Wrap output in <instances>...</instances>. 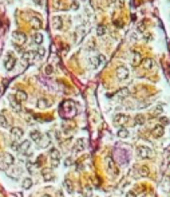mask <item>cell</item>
Segmentation results:
<instances>
[{
  "label": "cell",
  "mask_w": 170,
  "mask_h": 197,
  "mask_svg": "<svg viewBox=\"0 0 170 197\" xmlns=\"http://www.w3.org/2000/svg\"><path fill=\"white\" fill-rule=\"evenodd\" d=\"M42 176H43V180L44 181H51L54 178V174H52V169L50 168H44L42 170Z\"/></svg>",
  "instance_id": "obj_13"
},
{
  "label": "cell",
  "mask_w": 170,
  "mask_h": 197,
  "mask_svg": "<svg viewBox=\"0 0 170 197\" xmlns=\"http://www.w3.org/2000/svg\"><path fill=\"white\" fill-rule=\"evenodd\" d=\"M64 188H66V190L70 194L74 193V184H72V181H71L70 178H67L66 181H64Z\"/></svg>",
  "instance_id": "obj_23"
},
{
  "label": "cell",
  "mask_w": 170,
  "mask_h": 197,
  "mask_svg": "<svg viewBox=\"0 0 170 197\" xmlns=\"http://www.w3.org/2000/svg\"><path fill=\"white\" fill-rule=\"evenodd\" d=\"M50 157H51V161H52V166H56L59 165V161H60V157H62V154H60V151L56 149V147H52L50 150Z\"/></svg>",
  "instance_id": "obj_4"
},
{
  "label": "cell",
  "mask_w": 170,
  "mask_h": 197,
  "mask_svg": "<svg viewBox=\"0 0 170 197\" xmlns=\"http://www.w3.org/2000/svg\"><path fill=\"white\" fill-rule=\"evenodd\" d=\"M107 169H108V172H111V173H116L115 164H114V161H112L111 158L107 160Z\"/></svg>",
  "instance_id": "obj_27"
},
{
  "label": "cell",
  "mask_w": 170,
  "mask_h": 197,
  "mask_svg": "<svg viewBox=\"0 0 170 197\" xmlns=\"http://www.w3.org/2000/svg\"><path fill=\"white\" fill-rule=\"evenodd\" d=\"M30 149H31V141H28V139H26V141H23V142L20 143L19 146V150L20 153H23V154H28V151H30Z\"/></svg>",
  "instance_id": "obj_11"
},
{
  "label": "cell",
  "mask_w": 170,
  "mask_h": 197,
  "mask_svg": "<svg viewBox=\"0 0 170 197\" xmlns=\"http://www.w3.org/2000/svg\"><path fill=\"white\" fill-rule=\"evenodd\" d=\"M116 134H118V137H119V138H127V137H129V130L126 128H119Z\"/></svg>",
  "instance_id": "obj_25"
},
{
  "label": "cell",
  "mask_w": 170,
  "mask_h": 197,
  "mask_svg": "<svg viewBox=\"0 0 170 197\" xmlns=\"http://www.w3.org/2000/svg\"><path fill=\"white\" fill-rule=\"evenodd\" d=\"M44 54H46V50H44V48H39V50L36 51V55H38V56H44Z\"/></svg>",
  "instance_id": "obj_34"
},
{
  "label": "cell",
  "mask_w": 170,
  "mask_h": 197,
  "mask_svg": "<svg viewBox=\"0 0 170 197\" xmlns=\"http://www.w3.org/2000/svg\"><path fill=\"white\" fill-rule=\"evenodd\" d=\"M38 55H36V51H26L23 54V59L24 60H27L28 63H31L34 62V59L36 58Z\"/></svg>",
  "instance_id": "obj_15"
},
{
  "label": "cell",
  "mask_w": 170,
  "mask_h": 197,
  "mask_svg": "<svg viewBox=\"0 0 170 197\" xmlns=\"http://www.w3.org/2000/svg\"><path fill=\"white\" fill-rule=\"evenodd\" d=\"M11 134L15 139H20L22 137H23V130H22L20 128H18V126H15V128L11 129Z\"/></svg>",
  "instance_id": "obj_18"
},
{
  "label": "cell",
  "mask_w": 170,
  "mask_h": 197,
  "mask_svg": "<svg viewBox=\"0 0 170 197\" xmlns=\"http://www.w3.org/2000/svg\"><path fill=\"white\" fill-rule=\"evenodd\" d=\"M0 126L1 128H8L9 126V124H8V120H7V117H5V111H3L1 114H0Z\"/></svg>",
  "instance_id": "obj_22"
},
{
  "label": "cell",
  "mask_w": 170,
  "mask_h": 197,
  "mask_svg": "<svg viewBox=\"0 0 170 197\" xmlns=\"http://www.w3.org/2000/svg\"><path fill=\"white\" fill-rule=\"evenodd\" d=\"M32 38H34V43H35V44H38V46H40V44H42L43 39H44V38H43V35L40 34V32H35Z\"/></svg>",
  "instance_id": "obj_24"
},
{
  "label": "cell",
  "mask_w": 170,
  "mask_h": 197,
  "mask_svg": "<svg viewBox=\"0 0 170 197\" xmlns=\"http://www.w3.org/2000/svg\"><path fill=\"white\" fill-rule=\"evenodd\" d=\"M27 98H28V95H27V93H26L24 90H18V91H16L15 99L18 101L19 103H23V102H26V101H27Z\"/></svg>",
  "instance_id": "obj_12"
},
{
  "label": "cell",
  "mask_w": 170,
  "mask_h": 197,
  "mask_svg": "<svg viewBox=\"0 0 170 197\" xmlns=\"http://www.w3.org/2000/svg\"><path fill=\"white\" fill-rule=\"evenodd\" d=\"M116 78L119 79V81H126L129 78V70L125 67V66H121L116 69Z\"/></svg>",
  "instance_id": "obj_7"
},
{
  "label": "cell",
  "mask_w": 170,
  "mask_h": 197,
  "mask_svg": "<svg viewBox=\"0 0 170 197\" xmlns=\"http://www.w3.org/2000/svg\"><path fill=\"white\" fill-rule=\"evenodd\" d=\"M34 3L38 4V5H42V4H43V0H34Z\"/></svg>",
  "instance_id": "obj_43"
},
{
  "label": "cell",
  "mask_w": 170,
  "mask_h": 197,
  "mask_svg": "<svg viewBox=\"0 0 170 197\" xmlns=\"http://www.w3.org/2000/svg\"><path fill=\"white\" fill-rule=\"evenodd\" d=\"M106 34V27L104 26H98L97 28V35L98 36H102V35Z\"/></svg>",
  "instance_id": "obj_33"
},
{
  "label": "cell",
  "mask_w": 170,
  "mask_h": 197,
  "mask_svg": "<svg viewBox=\"0 0 170 197\" xmlns=\"http://www.w3.org/2000/svg\"><path fill=\"white\" fill-rule=\"evenodd\" d=\"M126 197H137V196H135V193H134L133 190H130V192H127V193H126Z\"/></svg>",
  "instance_id": "obj_40"
},
{
  "label": "cell",
  "mask_w": 170,
  "mask_h": 197,
  "mask_svg": "<svg viewBox=\"0 0 170 197\" xmlns=\"http://www.w3.org/2000/svg\"><path fill=\"white\" fill-rule=\"evenodd\" d=\"M159 121H161V125H162V126H163V125H167V124H169V120H167L166 117H163V118H161Z\"/></svg>",
  "instance_id": "obj_38"
},
{
  "label": "cell",
  "mask_w": 170,
  "mask_h": 197,
  "mask_svg": "<svg viewBox=\"0 0 170 197\" xmlns=\"http://www.w3.org/2000/svg\"><path fill=\"white\" fill-rule=\"evenodd\" d=\"M104 60H106V58H104V55L99 54V55L97 56V58L94 59V66H95V67H98V66H101L102 63L104 62Z\"/></svg>",
  "instance_id": "obj_26"
},
{
  "label": "cell",
  "mask_w": 170,
  "mask_h": 197,
  "mask_svg": "<svg viewBox=\"0 0 170 197\" xmlns=\"http://www.w3.org/2000/svg\"><path fill=\"white\" fill-rule=\"evenodd\" d=\"M12 40L16 46H23L27 42V35L22 31H15L12 32Z\"/></svg>",
  "instance_id": "obj_1"
},
{
  "label": "cell",
  "mask_w": 170,
  "mask_h": 197,
  "mask_svg": "<svg viewBox=\"0 0 170 197\" xmlns=\"http://www.w3.org/2000/svg\"><path fill=\"white\" fill-rule=\"evenodd\" d=\"M36 105H38L39 109H47V107H50L51 106V102L47 99V98H39Z\"/></svg>",
  "instance_id": "obj_17"
},
{
  "label": "cell",
  "mask_w": 170,
  "mask_h": 197,
  "mask_svg": "<svg viewBox=\"0 0 170 197\" xmlns=\"http://www.w3.org/2000/svg\"><path fill=\"white\" fill-rule=\"evenodd\" d=\"M43 197H51V196H50V194H44V196H43Z\"/></svg>",
  "instance_id": "obj_45"
},
{
  "label": "cell",
  "mask_w": 170,
  "mask_h": 197,
  "mask_svg": "<svg viewBox=\"0 0 170 197\" xmlns=\"http://www.w3.org/2000/svg\"><path fill=\"white\" fill-rule=\"evenodd\" d=\"M116 95L121 98V99H123V98H126L129 95V89H126V87H123V89H121L118 93H116Z\"/></svg>",
  "instance_id": "obj_29"
},
{
  "label": "cell",
  "mask_w": 170,
  "mask_h": 197,
  "mask_svg": "<svg viewBox=\"0 0 170 197\" xmlns=\"http://www.w3.org/2000/svg\"><path fill=\"white\" fill-rule=\"evenodd\" d=\"M30 137H31V139H34V142H38L39 139H40V137H42V134H40L39 130H34V131H31Z\"/></svg>",
  "instance_id": "obj_28"
},
{
  "label": "cell",
  "mask_w": 170,
  "mask_h": 197,
  "mask_svg": "<svg viewBox=\"0 0 170 197\" xmlns=\"http://www.w3.org/2000/svg\"><path fill=\"white\" fill-rule=\"evenodd\" d=\"M31 26L34 30H39V28L42 27V20H40V18H38V16H32L31 18Z\"/></svg>",
  "instance_id": "obj_19"
},
{
  "label": "cell",
  "mask_w": 170,
  "mask_h": 197,
  "mask_svg": "<svg viewBox=\"0 0 170 197\" xmlns=\"http://www.w3.org/2000/svg\"><path fill=\"white\" fill-rule=\"evenodd\" d=\"M85 147H86L85 139H83V138H79L77 142H75V145H74L72 151H74V153H82V151L85 150Z\"/></svg>",
  "instance_id": "obj_9"
},
{
  "label": "cell",
  "mask_w": 170,
  "mask_h": 197,
  "mask_svg": "<svg viewBox=\"0 0 170 197\" xmlns=\"http://www.w3.org/2000/svg\"><path fill=\"white\" fill-rule=\"evenodd\" d=\"M62 18H59V16H55V18H52V27L55 28V30H60L62 28Z\"/></svg>",
  "instance_id": "obj_20"
},
{
  "label": "cell",
  "mask_w": 170,
  "mask_h": 197,
  "mask_svg": "<svg viewBox=\"0 0 170 197\" xmlns=\"http://www.w3.org/2000/svg\"><path fill=\"white\" fill-rule=\"evenodd\" d=\"M71 164H72V158H71V157H67V158L64 160V165H66V166H70Z\"/></svg>",
  "instance_id": "obj_36"
},
{
  "label": "cell",
  "mask_w": 170,
  "mask_h": 197,
  "mask_svg": "<svg viewBox=\"0 0 170 197\" xmlns=\"http://www.w3.org/2000/svg\"><path fill=\"white\" fill-rule=\"evenodd\" d=\"M3 158H4V161H3V162H0V169L7 170V168H8V166H11L12 164H14V161H15V158H14V156H12V154H9V153H4Z\"/></svg>",
  "instance_id": "obj_3"
},
{
  "label": "cell",
  "mask_w": 170,
  "mask_h": 197,
  "mask_svg": "<svg viewBox=\"0 0 170 197\" xmlns=\"http://www.w3.org/2000/svg\"><path fill=\"white\" fill-rule=\"evenodd\" d=\"M139 174H141V176H143V177H147V176H149V174H150V170H149V168H147V166H141V168H139Z\"/></svg>",
  "instance_id": "obj_30"
},
{
  "label": "cell",
  "mask_w": 170,
  "mask_h": 197,
  "mask_svg": "<svg viewBox=\"0 0 170 197\" xmlns=\"http://www.w3.org/2000/svg\"><path fill=\"white\" fill-rule=\"evenodd\" d=\"M51 134L50 133H46L44 135H42L40 137V139L38 141V146L39 147H42V149H46V147H48L51 145Z\"/></svg>",
  "instance_id": "obj_5"
},
{
  "label": "cell",
  "mask_w": 170,
  "mask_h": 197,
  "mask_svg": "<svg viewBox=\"0 0 170 197\" xmlns=\"http://www.w3.org/2000/svg\"><path fill=\"white\" fill-rule=\"evenodd\" d=\"M15 63H16V58L12 54H8L7 59H5V62H4V67H5V70L11 71V70L15 67Z\"/></svg>",
  "instance_id": "obj_8"
},
{
  "label": "cell",
  "mask_w": 170,
  "mask_h": 197,
  "mask_svg": "<svg viewBox=\"0 0 170 197\" xmlns=\"http://www.w3.org/2000/svg\"><path fill=\"white\" fill-rule=\"evenodd\" d=\"M27 168H28V170H30V172H32V162H30V161H28V162H27Z\"/></svg>",
  "instance_id": "obj_42"
},
{
  "label": "cell",
  "mask_w": 170,
  "mask_h": 197,
  "mask_svg": "<svg viewBox=\"0 0 170 197\" xmlns=\"http://www.w3.org/2000/svg\"><path fill=\"white\" fill-rule=\"evenodd\" d=\"M135 125H143L145 124V117L141 115V114H138V115L135 117V122H134Z\"/></svg>",
  "instance_id": "obj_32"
},
{
  "label": "cell",
  "mask_w": 170,
  "mask_h": 197,
  "mask_svg": "<svg viewBox=\"0 0 170 197\" xmlns=\"http://www.w3.org/2000/svg\"><path fill=\"white\" fill-rule=\"evenodd\" d=\"M9 105H11L12 110H15V111L19 113L20 110H22V106H20V103L15 99V98H11V99H9Z\"/></svg>",
  "instance_id": "obj_21"
},
{
  "label": "cell",
  "mask_w": 170,
  "mask_h": 197,
  "mask_svg": "<svg viewBox=\"0 0 170 197\" xmlns=\"http://www.w3.org/2000/svg\"><path fill=\"white\" fill-rule=\"evenodd\" d=\"M129 121H130V118H129V115H126V114H116V115L114 117V124L119 125L121 128H125V125L127 124Z\"/></svg>",
  "instance_id": "obj_6"
},
{
  "label": "cell",
  "mask_w": 170,
  "mask_h": 197,
  "mask_svg": "<svg viewBox=\"0 0 170 197\" xmlns=\"http://www.w3.org/2000/svg\"><path fill=\"white\" fill-rule=\"evenodd\" d=\"M46 73L48 74V75H50V74H52V67H51V66H47V67H46Z\"/></svg>",
  "instance_id": "obj_39"
},
{
  "label": "cell",
  "mask_w": 170,
  "mask_h": 197,
  "mask_svg": "<svg viewBox=\"0 0 170 197\" xmlns=\"http://www.w3.org/2000/svg\"><path fill=\"white\" fill-rule=\"evenodd\" d=\"M141 65H142V67H143L145 70H151L153 67H154V60H153V59H150V58L142 59Z\"/></svg>",
  "instance_id": "obj_16"
},
{
  "label": "cell",
  "mask_w": 170,
  "mask_h": 197,
  "mask_svg": "<svg viewBox=\"0 0 170 197\" xmlns=\"http://www.w3.org/2000/svg\"><path fill=\"white\" fill-rule=\"evenodd\" d=\"M130 38H131V39H133V42H134V40H135V39H137V36H135V35H134V34H131V35H130Z\"/></svg>",
  "instance_id": "obj_44"
},
{
  "label": "cell",
  "mask_w": 170,
  "mask_h": 197,
  "mask_svg": "<svg viewBox=\"0 0 170 197\" xmlns=\"http://www.w3.org/2000/svg\"><path fill=\"white\" fill-rule=\"evenodd\" d=\"M137 153H138V157H141L142 160H149L153 156V150L145 145H141V146L137 147Z\"/></svg>",
  "instance_id": "obj_2"
},
{
  "label": "cell",
  "mask_w": 170,
  "mask_h": 197,
  "mask_svg": "<svg viewBox=\"0 0 170 197\" xmlns=\"http://www.w3.org/2000/svg\"><path fill=\"white\" fill-rule=\"evenodd\" d=\"M151 134H153L154 138H161V137L165 134V128H163L162 125H157V126H154V129H153V131H151Z\"/></svg>",
  "instance_id": "obj_10"
},
{
  "label": "cell",
  "mask_w": 170,
  "mask_h": 197,
  "mask_svg": "<svg viewBox=\"0 0 170 197\" xmlns=\"http://www.w3.org/2000/svg\"><path fill=\"white\" fill-rule=\"evenodd\" d=\"M11 147L14 149V150H19V145H18V142H16V141H14V142L11 143Z\"/></svg>",
  "instance_id": "obj_37"
},
{
  "label": "cell",
  "mask_w": 170,
  "mask_h": 197,
  "mask_svg": "<svg viewBox=\"0 0 170 197\" xmlns=\"http://www.w3.org/2000/svg\"><path fill=\"white\" fill-rule=\"evenodd\" d=\"M142 62V56H141V52L139 51H133V60H131V65L134 67H137L138 65H141Z\"/></svg>",
  "instance_id": "obj_14"
},
{
  "label": "cell",
  "mask_w": 170,
  "mask_h": 197,
  "mask_svg": "<svg viewBox=\"0 0 170 197\" xmlns=\"http://www.w3.org/2000/svg\"><path fill=\"white\" fill-rule=\"evenodd\" d=\"M137 30H138L139 32H143V31H145V23H139L138 26H137Z\"/></svg>",
  "instance_id": "obj_35"
},
{
  "label": "cell",
  "mask_w": 170,
  "mask_h": 197,
  "mask_svg": "<svg viewBox=\"0 0 170 197\" xmlns=\"http://www.w3.org/2000/svg\"><path fill=\"white\" fill-rule=\"evenodd\" d=\"M31 185H32V180L31 178H24L23 180V188L24 189H30L31 188Z\"/></svg>",
  "instance_id": "obj_31"
},
{
  "label": "cell",
  "mask_w": 170,
  "mask_h": 197,
  "mask_svg": "<svg viewBox=\"0 0 170 197\" xmlns=\"http://www.w3.org/2000/svg\"><path fill=\"white\" fill-rule=\"evenodd\" d=\"M78 8H79V3L74 1V3H72V10H78Z\"/></svg>",
  "instance_id": "obj_41"
}]
</instances>
